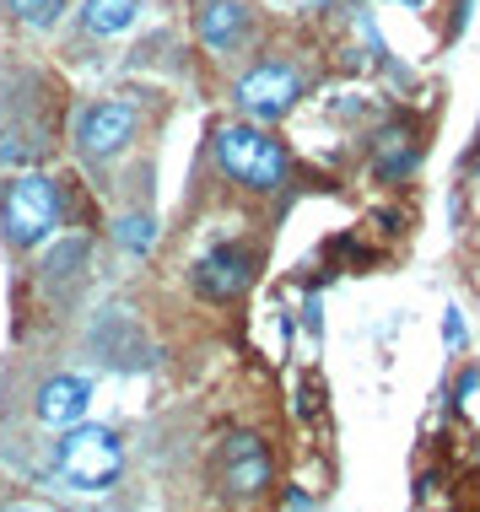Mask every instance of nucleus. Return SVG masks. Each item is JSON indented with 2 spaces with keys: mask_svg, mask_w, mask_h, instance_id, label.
Masks as SVG:
<instances>
[{
  "mask_svg": "<svg viewBox=\"0 0 480 512\" xmlns=\"http://www.w3.org/2000/svg\"><path fill=\"white\" fill-rule=\"evenodd\" d=\"M119 475H125V442H119L114 426H92V421L65 426V437L54 442V480L65 491L98 496L114 491Z\"/></svg>",
  "mask_w": 480,
  "mask_h": 512,
  "instance_id": "f257e3e1",
  "label": "nucleus"
},
{
  "mask_svg": "<svg viewBox=\"0 0 480 512\" xmlns=\"http://www.w3.org/2000/svg\"><path fill=\"white\" fill-rule=\"evenodd\" d=\"M216 162H222L227 178H238L254 195H270L286 178V146L270 135V124H254V119H238V124L216 130Z\"/></svg>",
  "mask_w": 480,
  "mask_h": 512,
  "instance_id": "f03ea898",
  "label": "nucleus"
},
{
  "mask_svg": "<svg viewBox=\"0 0 480 512\" xmlns=\"http://www.w3.org/2000/svg\"><path fill=\"white\" fill-rule=\"evenodd\" d=\"M60 184L44 173H22L6 184V200H0V232H6L11 248H38L60 232Z\"/></svg>",
  "mask_w": 480,
  "mask_h": 512,
  "instance_id": "7ed1b4c3",
  "label": "nucleus"
},
{
  "mask_svg": "<svg viewBox=\"0 0 480 512\" xmlns=\"http://www.w3.org/2000/svg\"><path fill=\"white\" fill-rule=\"evenodd\" d=\"M297 98H303V81H297V71L286 60H265V65H254L249 76L232 87V103L243 108V119H254V124H276L286 119L297 108Z\"/></svg>",
  "mask_w": 480,
  "mask_h": 512,
  "instance_id": "20e7f679",
  "label": "nucleus"
},
{
  "mask_svg": "<svg viewBox=\"0 0 480 512\" xmlns=\"http://www.w3.org/2000/svg\"><path fill=\"white\" fill-rule=\"evenodd\" d=\"M135 124H141V114H135L130 103H92V108L76 114L71 141H76V151L87 162H108V157H119V151L135 141Z\"/></svg>",
  "mask_w": 480,
  "mask_h": 512,
  "instance_id": "39448f33",
  "label": "nucleus"
},
{
  "mask_svg": "<svg viewBox=\"0 0 480 512\" xmlns=\"http://www.w3.org/2000/svg\"><path fill=\"white\" fill-rule=\"evenodd\" d=\"M92 394H98V383H92L87 372H54V378L38 383V394H33V415L49 426V432H65V426L87 421Z\"/></svg>",
  "mask_w": 480,
  "mask_h": 512,
  "instance_id": "423d86ee",
  "label": "nucleus"
},
{
  "mask_svg": "<svg viewBox=\"0 0 480 512\" xmlns=\"http://www.w3.org/2000/svg\"><path fill=\"white\" fill-rule=\"evenodd\" d=\"M265 486H270V448L259 437H249V432L227 437V448H222V491L259 496Z\"/></svg>",
  "mask_w": 480,
  "mask_h": 512,
  "instance_id": "0eeeda50",
  "label": "nucleus"
},
{
  "mask_svg": "<svg viewBox=\"0 0 480 512\" xmlns=\"http://www.w3.org/2000/svg\"><path fill=\"white\" fill-rule=\"evenodd\" d=\"M254 281V259L243 254V248H211V254H200V265H195V286L211 302H227V297H243V286Z\"/></svg>",
  "mask_w": 480,
  "mask_h": 512,
  "instance_id": "6e6552de",
  "label": "nucleus"
},
{
  "mask_svg": "<svg viewBox=\"0 0 480 512\" xmlns=\"http://www.w3.org/2000/svg\"><path fill=\"white\" fill-rule=\"evenodd\" d=\"M195 33L211 54H232L249 38V11H243V0H205L195 11Z\"/></svg>",
  "mask_w": 480,
  "mask_h": 512,
  "instance_id": "1a4fd4ad",
  "label": "nucleus"
},
{
  "mask_svg": "<svg viewBox=\"0 0 480 512\" xmlns=\"http://www.w3.org/2000/svg\"><path fill=\"white\" fill-rule=\"evenodd\" d=\"M141 6L146 0H87V6H81V27H87L92 38H114V33H125V27H135Z\"/></svg>",
  "mask_w": 480,
  "mask_h": 512,
  "instance_id": "9d476101",
  "label": "nucleus"
},
{
  "mask_svg": "<svg viewBox=\"0 0 480 512\" xmlns=\"http://www.w3.org/2000/svg\"><path fill=\"white\" fill-rule=\"evenodd\" d=\"M114 243L125 248V254H146V248L157 243V227H152V216H119L114 221Z\"/></svg>",
  "mask_w": 480,
  "mask_h": 512,
  "instance_id": "9b49d317",
  "label": "nucleus"
},
{
  "mask_svg": "<svg viewBox=\"0 0 480 512\" xmlns=\"http://www.w3.org/2000/svg\"><path fill=\"white\" fill-rule=\"evenodd\" d=\"M6 11L22 27H54V22H60V11H65V0H6Z\"/></svg>",
  "mask_w": 480,
  "mask_h": 512,
  "instance_id": "f8f14e48",
  "label": "nucleus"
},
{
  "mask_svg": "<svg viewBox=\"0 0 480 512\" xmlns=\"http://www.w3.org/2000/svg\"><path fill=\"white\" fill-rule=\"evenodd\" d=\"M480 399V372H464L459 378V405H475Z\"/></svg>",
  "mask_w": 480,
  "mask_h": 512,
  "instance_id": "ddd939ff",
  "label": "nucleus"
},
{
  "mask_svg": "<svg viewBox=\"0 0 480 512\" xmlns=\"http://www.w3.org/2000/svg\"><path fill=\"white\" fill-rule=\"evenodd\" d=\"M443 329H448V345H464V318L448 308V318H443Z\"/></svg>",
  "mask_w": 480,
  "mask_h": 512,
  "instance_id": "4468645a",
  "label": "nucleus"
},
{
  "mask_svg": "<svg viewBox=\"0 0 480 512\" xmlns=\"http://www.w3.org/2000/svg\"><path fill=\"white\" fill-rule=\"evenodd\" d=\"M297 6H329V0H297Z\"/></svg>",
  "mask_w": 480,
  "mask_h": 512,
  "instance_id": "2eb2a0df",
  "label": "nucleus"
}]
</instances>
